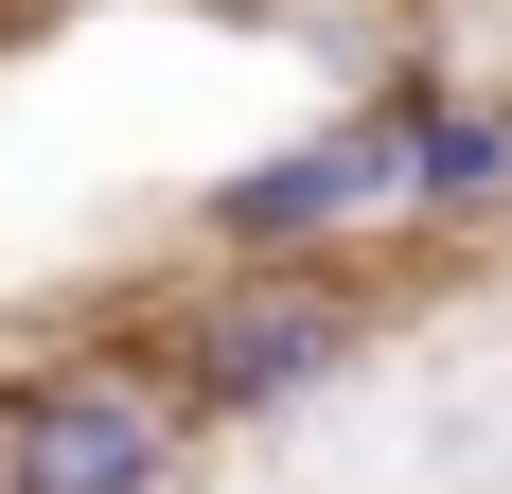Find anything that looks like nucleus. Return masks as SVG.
Returning <instances> with one entry per match:
<instances>
[{
    "label": "nucleus",
    "instance_id": "nucleus-1",
    "mask_svg": "<svg viewBox=\"0 0 512 494\" xmlns=\"http://www.w3.org/2000/svg\"><path fill=\"white\" fill-rule=\"evenodd\" d=\"M336 353H354V283L336 265H230L177 318V371L159 389H177V424H283Z\"/></svg>",
    "mask_w": 512,
    "mask_h": 494
},
{
    "label": "nucleus",
    "instance_id": "nucleus-2",
    "mask_svg": "<svg viewBox=\"0 0 512 494\" xmlns=\"http://www.w3.org/2000/svg\"><path fill=\"white\" fill-rule=\"evenodd\" d=\"M371 212H389V106H336V124H301V142L230 159V177L195 195V230H212V265H336Z\"/></svg>",
    "mask_w": 512,
    "mask_h": 494
},
{
    "label": "nucleus",
    "instance_id": "nucleus-3",
    "mask_svg": "<svg viewBox=\"0 0 512 494\" xmlns=\"http://www.w3.org/2000/svg\"><path fill=\"white\" fill-rule=\"evenodd\" d=\"M177 477V389L142 353H71L0 389V494H159Z\"/></svg>",
    "mask_w": 512,
    "mask_h": 494
},
{
    "label": "nucleus",
    "instance_id": "nucleus-4",
    "mask_svg": "<svg viewBox=\"0 0 512 494\" xmlns=\"http://www.w3.org/2000/svg\"><path fill=\"white\" fill-rule=\"evenodd\" d=\"M389 212H512V106L495 89H389Z\"/></svg>",
    "mask_w": 512,
    "mask_h": 494
},
{
    "label": "nucleus",
    "instance_id": "nucleus-5",
    "mask_svg": "<svg viewBox=\"0 0 512 494\" xmlns=\"http://www.w3.org/2000/svg\"><path fill=\"white\" fill-rule=\"evenodd\" d=\"M177 18H265V0H177Z\"/></svg>",
    "mask_w": 512,
    "mask_h": 494
}]
</instances>
